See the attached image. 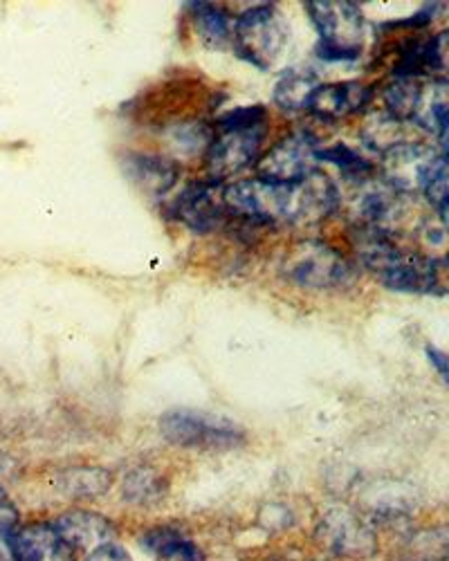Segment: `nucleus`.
Wrapping results in <instances>:
<instances>
[{"label": "nucleus", "instance_id": "obj_6", "mask_svg": "<svg viewBox=\"0 0 449 561\" xmlns=\"http://www.w3.org/2000/svg\"><path fill=\"white\" fill-rule=\"evenodd\" d=\"M160 434L171 445L203 451H225L245 443V432L234 420L196 409L164 413L160 417Z\"/></svg>", "mask_w": 449, "mask_h": 561}, {"label": "nucleus", "instance_id": "obj_20", "mask_svg": "<svg viewBox=\"0 0 449 561\" xmlns=\"http://www.w3.org/2000/svg\"><path fill=\"white\" fill-rule=\"evenodd\" d=\"M418 190L425 194L427 203L438 211L440 220H447V158L445 153H436L425 167Z\"/></svg>", "mask_w": 449, "mask_h": 561}, {"label": "nucleus", "instance_id": "obj_13", "mask_svg": "<svg viewBox=\"0 0 449 561\" xmlns=\"http://www.w3.org/2000/svg\"><path fill=\"white\" fill-rule=\"evenodd\" d=\"M8 539L16 561H74V550L50 524L25 526Z\"/></svg>", "mask_w": 449, "mask_h": 561}, {"label": "nucleus", "instance_id": "obj_7", "mask_svg": "<svg viewBox=\"0 0 449 561\" xmlns=\"http://www.w3.org/2000/svg\"><path fill=\"white\" fill-rule=\"evenodd\" d=\"M295 186L286 184H273L263 182L258 178L254 180H241L234 184L222 186V203L228 211L247 218L252 222H265V225H292L295 222Z\"/></svg>", "mask_w": 449, "mask_h": 561}, {"label": "nucleus", "instance_id": "obj_22", "mask_svg": "<svg viewBox=\"0 0 449 561\" xmlns=\"http://www.w3.org/2000/svg\"><path fill=\"white\" fill-rule=\"evenodd\" d=\"M162 496H164V483L158 477V472L149 470V467L133 470L124 479V499L135 505H151Z\"/></svg>", "mask_w": 449, "mask_h": 561}, {"label": "nucleus", "instance_id": "obj_19", "mask_svg": "<svg viewBox=\"0 0 449 561\" xmlns=\"http://www.w3.org/2000/svg\"><path fill=\"white\" fill-rule=\"evenodd\" d=\"M194 27L209 48H225L232 41V19L220 5L214 3H189Z\"/></svg>", "mask_w": 449, "mask_h": 561}, {"label": "nucleus", "instance_id": "obj_8", "mask_svg": "<svg viewBox=\"0 0 449 561\" xmlns=\"http://www.w3.org/2000/svg\"><path fill=\"white\" fill-rule=\"evenodd\" d=\"M318 137L312 133H290L258 160L256 178L286 186L299 184L314 171V153H318Z\"/></svg>", "mask_w": 449, "mask_h": 561}, {"label": "nucleus", "instance_id": "obj_15", "mask_svg": "<svg viewBox=\"0 0 449 561\" xmlns=\"http://www.w3.org/2000/svg\"><path fill=\"white\" fill-rule=\"evenodd\" d=\"M124 173L149 196H164L177 182L175 164L153 153H128L124 158Z\"/></svg>", "mask_w": 449, "mask_h": 561}, {"label": "nucleus", "instance_id": "obj_21", "mask_svg": "<svg viewBox=\"0 0 449 561\" xmlns=\"http://www.w3.org/2000/svg\"><path fill=\"white\" fill-rule=\"evenodd\" d=\"M59 485L68 496L93 499L108 490L111 477L104 470H95V467H77V470L61 474Z\"/></svg>", "mask_w": 449, "mask_h": 561}, {"label": "nucleus", "instance_id": "obj_2", "mask_svg": "<svg viewBox=\"0 0 449 561\" xmlns=\"http://www.w3.org/2000/svg\"><path fill=\"white\" fill-rule=\"evenodd\" d=\"M265 130L267 115L263 106H243L222 115L207 147L211 180H225L254 164L261 156Z\"/></svg>", "mask_w": 449, "mask_h": 561}, {"label": "nucleus", "instance_id": "obj_16", "mask_svg": "<svg viewBox=\"0 0 449 561\" xmlns=\"http://www.w3.org/2000/svg\"><path fill=\"white\" fill-rule=\"evenodd\" d=\"M447 66V32L436 34L429 41H414L407 50L402 53L395 77L412 79H431V75L445 70Z\"/></svg>", "mask_w": 449, "mask_h": 561}, {"label": "nucleus", "instance_id": "obj_10", "mask_svg": "<svg viewBox=\"0 0 449 561\" xmlns=\"http://www.w3.org/2000/svg\"><path fill=\"white\" fill-rule=\"evenodd\" d=\"M322 548L337 557H369L378 548L373 530L348 510H331L318 528Z\"/></svg>", "mask_w": 449, "mask_h": 561}, {"label": "nucleus", "instance_id": "obj_24", "mask_svg": "<svg viewBox=\"0 0 449 561\" xmlns=\"http://www.w3.org/2000/svg\"><path fill=\"white\" fill-rule=\"evenodd\" d=\"M19 524V510L12 499L0 488V535H10L12 528Z\"/></svg>", "mask_w": 449, "mask_h": 561}, {"label": "nucleus", "instance_id": "obj_4", "mask_svg": "<svg viewBox=\"0 0 449 561\" xmlns=\"http://www.w3.org/2000/svg\"><path fill=\"white\" fill-rule=\"evenodd\" d=\"M290 38L288 19L277 5H256L232 23L234 53L258 70H269L286 50Z\"/></svg>", "mask_w": 449, "mask_h": 561}, {"label": "nucleus", "instance_id": "obj_17", "mask_svg": "<svg viewBox=\"0 0 449 561\" xmlns=\"http://www.w3.org/2000/svg\"><path fill=\"white\" fill-rule=\"evenodd\" d=\"M140 543L156 561H205L198 543L177 528H153L142 537Z\"/></svg>", "mask_w": 449, "mask_h": 561}, {"label": "nucleus", "instance_id": "obj_3", "mask_svg": "<svg viewBox=\"0 0 449 561\" xmlns=\"http://www.w3.org/2000/svg\"><path fill=\"white\" fill-rule=\"evenodd\" d=\"M314 30L320 34L318 57L322 61L342 64L362 55L365 16L350 0H308L303 5Z\"/></svg>", "mask_w": 449, "mask_h": 561}, {"label": "nucleus", "instance_id": "obj_26", "mask_svg": "<svg viewBox=\"0 0 449 561\" xmlns=\"http://www.w3.org/2000/svg\"><path fill=\"white\" fill-rule=\"evenodd\" d=\"M427 357H429L431 366L438 370V376L442 378V382H447V366H449V362H447V355H445L442 351L434 348V346H427Z\"/></svg>", "mask_w": 449, "mask_h": 561}, {"label": "nucleus", "instance_id": "obj_18", "mask_svg": "<svg viewBox=\"0 0 449 561\" xmlns=\"http://www.w3.org/2000/svg\"><path fill=\"white\" fill-rule=\"evenodd\" d=\"M322 81L318 77V72L310 68H290L286 70L277 85H275V104L284 111L297 113V111H306L308 100L312 95V90L318 88Z\"/></svg>", "mask_w": 449, "mask_h": 561}, {"label": "nucleus", "instance_id": "obj_25", "mask_svg": "<svg viewBox=\"0 0 449 561\" xmlns=\"http://www.w3.org/2000/svg\"><path fill=\"white\" fill-rule=\"evenodd\" d=\"M85 561H133V559L124 548H119L117 543L111 541V543H104L95 550H90Z\"/></svg>", "mask_w": 449, "mask_h": 561}, {"label": "nucleus", "instance_id": "obj_28", "mask_svg": "<svg viewBox=\"0 0 449 561\" xmlns=\"http://www.w3.org/2000/svg\"><path fill=\"white\" fill-rule=\"evenodd\" d=\"M10 561H16V559H10Z\"/></svg>", "mask_w": 449, "mask_h": 561}, {"label": "nucleus", "instance_id": "obj_1", "mask_svg": "<svg viewBox=\"0 0 449 561\" xmlns=\"http://www.w3.org/2000/svg\"><path fill=\"white\" fill-rule=\"evenodd\" d=\"M359 263L393 293L445 295V261L391 243L382 229L359 241Z\"/></svg>", "mask_w": 449, "mask_h": 561}, {"label": "nucleus", "instance_id": "obj_12", "mask_svg": "<svg viewBox=\"0 0 449 561\" xmlns=\"http://www.w3.org/2000/svg\"><path fill=\"white\" fill-rule=\"evenodd\" d=\"M295 192L297 201L292 225H318L339 207V192L335 182L320 169H314L306 180H301L295 186Z\"/></svg>", "mask_w": 449, "mask_h": 561}, {"label": "nucleus", "instance_id": "obj_23", "mask_svg": "<svg viewBox=\"0 0 449 561\" xmlns=\"http://www.w3.org/2000/svg\"><path fill=\"white\" fill-rule=\"evenodd\" d=\"M314 160H324V162L335 164L350 180H365L373 171V167L362 156H359L353 149H348L346 145H335V147H329V149H318V153H314Z\"/></svg>", "mask_w": 449, "mask_h": 561}, {"label": "nucleus", "instance_id": "obj_27", "mask_svg": "<svg viewBox=\"0 0 449 561\" xmlns=\"http://www.w3.org/2000/svg\"><path fill=\"white\" fill-rule=\"evenodd\" d=\"M12 470V460L8 454L0 451V477H5Z\"/></svg>", "mask_w": 449, "mask_h": 561}, {"label": "nucleus", "instance_id": "obj_14", "mask_svg": "<svg viewBox=\"0 0 449 561\" xmlns=\"http://www.w3.org/2000/svg\"><path fill=\"white\" fill-rule=\"evenodd\" d=\"M53 526L72 550H95L115 539L113 524L88 510L68 512Z\"/></svg>", "mask_w": 449, "mask_h": 561}, {"label": "nucleus", "instance_id": "obj_9", "mask_svg": "<svg viewBox=\"0 0 449 561\" xmlns=\"http://www.w3.org/2000/svg\"><path fill=\"white\" fill-rule=\"evenodd\" d=\"M173 218L196 233H209L228 214L222 203V190L216 180H200L187 184L171 205Z\"/></svg>", "mask_w": 449, "mask_h": 561}, {"label": "nucleus", "instance_id": "obj_5", "mask_svg": "<svg viewBox=\"0 0 449 561\" xmlns=\"http://www.w3.org/2000/svg\"><path fill=\"white\" fill-rule=\"evenodd\" d=\"M281 274L290 284L308 290H337L355 280L353 263L333 245L318 239L292 245L284 256Z\"/></svg>", "mask_w": 449, "mask_h": 561}, {"label": "nucleus", "instance_id": "obj_11", "mask_svg": "<svg viewBox=\"0 0 449 561\" xmlns=\"http://www.w3.org/2000/svg\"><path fill=\"white\" fill-rule=\"evenodd\" d=\"M373 98V90L362 81L320 83L312 90L306 111L324 122H337L362 111Z\"/></svg>", "mask_w": 449, "mask_h": 561}]
</instances>
